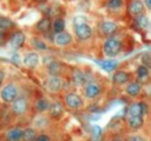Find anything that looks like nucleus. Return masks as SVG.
<instances>
[{
  "label": "nucleus",
  "mask_w": 151,
  "mask_h": 141,
  "mask_svg": "<svg viewBox=\"0 0 151 141\" xmlns=\"http://www.w3.org/2000/svg\"><path fill=\"white\" fill-rule=\"evenodd\" d=\"M122 48H123V43L120 39H118L117 36L107 38L103 45V52L107 58L117 56L122 52Z\"/></svg>",
  "instance_id": "nucleus-1"
},
{
  "label": "nucleus",
  "mask_w": 151,
  "mask_h": 141,
  "mask_svg": "<svg viewBox=\"0 0 151 141\" xmlns=\"http://www.w3.org/2000/svg\"><path fill=\"white\" fill-rule=\"evenodd\" d=\"M0 98L6 103H13L19 96H18V88L13 83H7L0 90Z\"/></svg>",
  "instance_id": "nucleus-2"
},
{
  "label": "nucleus",
  "mask_w": 151,
  "mask_h": 141,
  "mask_svg": "<svg viewBox=\"0 0 151 141\" xmlns=\"http://www.w3.org/2000/svg\"><path fill=\"white\" fill-rule=\"evenodd\" d=\"M145 5H144V1L142 0H131L129 6H127V12L129 14L136 19L138 16H142V15H145Z\"/></svg>",
  "instance_id": "nucleus-3"
},
{
  "label": "nucleus",
  "mask_w": 151,
  "mask_h": 141,
  "mask_svg": "<svg viewBox=\"0 0 151 141\" xmlns=\"http://www.w3.org/2000/svg\"><path fill=\"white\" fill-rule=\"evenodd\" d=\"M64 102L70 109H74V110L81 109L83 106H84L83 99L76 93H67L64 96Z\"/></svg>",
  "instance_id": "nucleus-4"
},
{
  "label": "nucleus",
  "mask_w": 151,
  "mask_h": 141,
  "mask_svg": "<svg viewBox=\"0 0 151 141\" xmlns=\"http://www.w3.org/2000/svg\"><path fill=\"white\" fill-rule=\"evenodd\" d=\"M99 31L103 35L107 36V38H111V36H114L119 28H118V25L113 21H109V20H105V21H101L99 24Z\"/></svg>",
  "instance_id": "nucleus-5"
},
{
  "label": "nucleus",
  "mask_w": 151,
  "mask_h": 141,
  "mask_svg": "<svg viewBox=\"0 0 151 141\" xmlns=\"http://www.w3.org/2000/svg\"><path fill=\"white\" fill-rule=\"evenodd\" d=\"M100 92H101V87L96 81H90L85 85L84 93H85V96L87 99H96L100 94Z\"/></svg>",
  "instance_id": "nucleus-6"
},
{
  "label": "nucleus",
  "mask_w": 151,
  "mask_h": 141,
  "mask_svg": "<svg viewBox=\"0 0 151 141\" xmlns=\"http://www.w3.org/2000/svg\"><path fill=\"white\" fill-rule=\"evenodd\" d=\"M28 109V101L24 96H19L13 103H12V112L15 115H22Z\"/></svg>",
  "instance_id": "nucleus-7"
},
{
  "label": "nucleus",
  "mask_w": 151,
  "mask_h": 141,
  "mask_svg": "<svg viewBox=\"0 0 151 141\" xmlns=\"http://www.w3.org/2000/svg\"><path fill=\"white\" fill-rule=\"evenodd\" d=\"M61 87H63V81L60 76H50L46 81V89L52 94L59 93Z\"/></svg>",
  "instance_id": "nucleus-8"
},
{
  "label": "nucleus",
  "mask_w": 151,
  "mask_h": 141,
  "mask_svg": "<svg viewBox=\"0 0 151 141\" xmlns=\"http://www.w3.org/2000/svg\"><path fill=\"white\" fill-rule=\"evenodd\" d=\"M25 40H26V36L24 34V32L21 31H15L11 38H9V45L12 46V48L14 49H20L24 43H25Z\"/></svg>",
  "instance_id": "nucleus-9"
},
{
  "label": "nucleus",
  "mask_w": 151,
  "mask_h": 141,
  "mask_svg": "<svg viewBox=\"0 0 151 141\" xmlns=\"http://www.w3.org/2000/svg\"><path fill=\"white\" fill-rule=\"evenodd\" d=\"M72 41H73L72 35L68 32H66V31L65 32H61L59 34H54L53 35V42L55 45H58V46H61V47L68 46Z\"/></svg>",
  "instance_id": "nucleus-10"
},
{
  "label": "nucleus",
  "mask_w": 151,
  "mask_h": 141,
  "mask_svg": "<svg viewBox=\"0 0 151 141\" xmlns=\"http://www.w3.org/2000/svg\"><path fill=\"white\" fill-rule=\"evenodd\" d=\"M74 32H76V35L79 40H88L93 34V31H92L91 26L87 25V24L83 25V26H79V27H76Z\"/></svg>",
  "instance_id": "nucleus-11"
},
{
  "label": "nucleus",
  "mask_w": 151,
  "mask_h": 141,
  "mask_svg": "<svg viewBox=\"0 0 151 141\" xmlns=\"http://www.w3.org/2000/svg\"><path fill=\"white\" fill-rule=\"evenodd\" d=\"M64 72V65L58 61V60H53L51 62H48L47 65V73L51 76H60V74Z\"/></svg>",
  "instance_id": "nucleus-12"
},
{
  "label": "nucleus",
  "mask_w": 151,
  "mask_h": 141,
  "mask_svg": "<svg viewBox=\"0 0 151 141\" xmlns=\"http://www.w3.org/2000/svg\"><path fill=\"white\" fill-rule=\"evenodd\" d=\"M22 63L27 68H35L39 65V55H38V53H35V52L27 53L22 59Z\"/></svg>",
  "instance_id": "nucleus-13"
},
{
  "label": "nucleus",
  "mask_w": 151,
  "mask_h": 141,
  "mask_svg": "<svg viewBox=\"0 0 151 141\" xmlns=\"http://www.w3.org/2000/svg\"><path fill=\"white\" fill-rule=\"evenodd\" d=\"M35 29L39 32V33H41V34H45V33H47L51 28H52V21H51V19L48 18V16H42L37 24H35Z\"/></svg>",
  "instance_id": "nucleus-14"
},
{
  "label": "nucleus",
  "mask_w": 151,
  "mask_h": 141,
  "mask_svg": "<svg viewBox=\"0 0 151 141\" xmlns=\"http://www.w3.org/2000/svg\"><path fill=\"white\" fill-rule=\"evenodd\" d=\"M131 75L125 70H117L112 76V82L114 85H125L130 81Z\"/></svg>",
  "instance_id": "nucleus-15"
},
{
  "label": "nucleus",
  "mask_w": 151,
  "mask_h": 141,
  "mask_svg": "<svg viewBox=\"0 0 151 141\" xmlns=\"http://www.w3.org/2000/svg\"><path fill=\"white\" fill-rule=\"evenodd\" d=\"M5 135H6L7 141H22L24 129H21L20 127H14V128L8 129Z\"/></svg>",
  "instance_id": "nucleus-16"
},
{
  "label": "nucleus",
  "mask_w": 151,
  "mask_h": 141,
  "mask_svg": "<svg viewBox=\"0 0 151 141\" xmlns=\"http://www.w3.org/2000/svg\"><path fill=\"white\" fill-rule=\"evenodd\" d=\"M145 103L143 102H134L132 105H130L129 107V116H142L145 112H146V108H145Z\"/></svg>",
  "instance_id": "nucleus-17"
},
{
  "label": "nucleus",
  "mask_w": 151,
  "mask_h": 141,
  "mask_svg": "<svg viewBox=\"0 0 151 141\" xmlns=\"http://www.w3.org/2000/svg\"><path fill=\"white\" fill-rule=\"evenodd\" d=\"M50 107H51V102L45 98L37 99L34 101V105H33L34 110L38 112V113H45V112H47L50 109Z\"/></svg>",
  "instance_id": "nucleus-18"
},
{
  "label": "nucleus",
  "mask_w": 151,
  "mask_h": 141,
  "mask_svg": "<svg viewBox=\"0 0 151 141\" xmlns=\"http://www.w3.org/2000/svg\"><path fill=\"white\" fill-rule=\"evenodd\" d=\"M48 113H50V116L52 119H60L64 114V107L61 103L59 102H52L51 103V107L48 109Z\"/></svg>",
  "instance_id": "nucleus-19"
},
{
  "label": "nucleus",
  "mask_w": 151,
  "mask_h": 141,
  "mask_svg": "<svg viewBox=\"0 0 151 141\" xmlns=\"http://www.w3.org/2000/svg\"><path fill=\"white\" fill-rule=\"evenodd\" d=\"M125 92L130 95V96H137L140 94L142 92V85L139 81H132L130 83H127L126 88H125Z\"/></svg>",
  "instance_id": "nucleus-20"
},
{
  "label": "nucleus",
  "mask_w": 151,
  "mask_h": 141,
  "mask_svg": "<svg viewBox=\"0 0 151 141\" xmlns=\"http://www.w3.org/2000/svg\"><path fill=\"white\" fill-rule=\"evenodd\" d=\"M14 27H15V24L9 18L0 15V32L7 33V32H11Z\"/></svg>",
  "instance_id": "nucleus-21"
},
{
  "label": "nucleus",
  "mask_w": 151,
  "mask_h": 141,
  "mask_svg": "<svg viewBox=\"0 0 151 141\" xmlns=\"http://www.w3.org/2000/svg\"><path fill=\"white\" fill-rule=\"evenodd\" d=\"M133 26L137 29H146V28H149V26H150L149 18L146 15H142V16H138V18L133 19Z\"/></svg>",
  "instance_id": "nucleus-22"
},
{
  "label": "nucleus",
  "mask_w": 151,
  "mask_h": 141,
  "mask_svg": "<svg viewBox=\"0 0 151 141\" xmlns=\"http://www.w3.org/2000/svg\"><path fill=\"white\" fill-rule=\"evenodd\" d=\"M143 123H144L143 116H129L127 118V125L131 129H134V130L139 129V128H142Z\"/></svg>",
  "instance_id": "nucleus-23"
},
{
  "label": "nucleus",
  "mask_w": 151,
  "mask_h": 141,
  "mask_svg": "<svg viewBox=\"0 0 151 141\" xmlns=\"http://www.w3.org/2000/svg\"><path fill=\"white\" fill-rule=\"evenodd\" d=\"M52 31L53 34H59L65 32V20L63 18H55L52 22Z\"/></svg>",
  "instance_id": "nucleus-24"
},
{
  "label": "nucleus",
  "mask_w": 151,
  "mask_h": 141,
  "mask_svg": "<svg viewBox=\"0 0 151 141\" xmlns=\"http://www.w3.org/2000/svg\"><path fill=\"white\" fill-rule=\"evenodd\" d=\"M98 65L106 72H112L118 67V62L116 60H103L98 61Z\"/></svg>",
  "instance_id": "nucleus-25"
},
{
  "label": "nucleus",
  "mask_w": 151,
  "mask_h": 141,
  "mask_svg": "<svg viewBox=\"0 0 151 141\" xmlns=\"http://www.w3.org/2000/svg\"><path fill=\"white\" fill-rule=\"evenodd\" d=\"M72 80H73V82H74L76 85L81 86V85H84V83L86 82V75H85L81 70L76 69V70H73V73H72ZM86 83H87V82H86Z\"/></svg>",
  "instance_id": "nucleus-26"
},
{
  "label": "nucleus",
  "mask_w": 151,
  "mask_h": 141,
  "mask_svg": "<svg viewBox=\"0 0 151 141\" xmlns=\"http://www.w3.org/2000/svg\"><path fill=\"white\" fill-rule=\"evenodd\" d=\"M38 137V133L34 128L28 127L24 129V135H22V141H35Z\"/></svg>",
  "instance_id": "nucleus-27"
},
{
  "label": "nucleus",
  "mask_w": 151,
  "mask_h": 141,
  "mask_svg": "<svg viewBox=\"0 0 151 141\" xmlns=\"http://www.w3.org/2000/svg\"><path fill=\"white\" fill-rule=\"evenodd\" d=\"M106 7H107V9H110L112 12L120 11L124 7V0H107Z\"/></svg>",
  "instance_id": "nucleus-28"
},
{
  "label": "nucleus",
  "mask_w": 151,
  "mask_h": 141,
  "mask_svg": "<svg viewBox=\"0 0 151 141\" xmlns=\"http://www.w3.org/2000/svg\"><path fill=\"white\" fill-rule=\"evenodd\" d=\"M150 74H151V72L149 70V68H147L146 66L139 65V66L137 67V76H138V79H139V82L147 80V78H149Z\"/></svg>",
  "instance_id": "nucleus-29"
},
{
  "label": "nucleus",
  "mask_w": 151,
  "mask_h": 141,
  "mask_svg": "<svg viewBox=\"0 0 151 141\" xmlns=\"http://www.w3.org/2000/svg\"><path fill=\"white\" fill-rule=\"evenodd\" d=\"M32 46L37 51H46L47 49V45L45 43V41H42L41 39L37 38V36H34L32 39Z\"/></svg>",
  "instance_id": "nucleus-30"
},
{
  "label": "nucleus",
  "mask_w": 151,
  "mask_h": 141,
  "mask_svg": "<svg viewBox=\"0 0 151 141\" xmlns=\"http://www.w3.org/2000/svg\"><path fill=\"white\" fill-rule=\"evenodd\" d=\"M87 24V19L83 15H77L74 19H73V26L74 28L76 27H79V26H83V25H86Z\"/></svg>",
  "instance_id": "nucleus-31"
},
{
  "label": "nucleus",
  "mask_w": 151,
  "mask_h": 141,
  "mask_svg": "<svg viewBox=\"0 0 151 141\" xmlns=\"http://www.w3.org/2000/svg\"><path fill=\"white\" fill-rule=\"evenodd\" d=\"M142 65L151 68V53H145L142 55Z\"/></svg>",
  "instance_id": "nucleus-32"
},
{
  "label": "nucleus",
  "mask_w": 151,
  "mask_h": 141,
  "mask_svg": "<svg viewBox=\"0 0 151 141\" xmlns=\"http://www.w3.org/2000/svg\"><path fill=\"white\" fill-rule=\"evenodd\" d=\"M35 141H51V139L47 134H39L38 137L35 139Z\"/></svg>",
  "instance_id": "nucleus-33"
},
{
  "label": "nucleus",
  "mask_w": 151,
  "mask_h": 141,
  "mask_svg": "<svg viewBox=\"0 0 151 141\" xmlns=\"http://www.w3.org/2000/svg\"><path fill=\"white\" fill-rule=\"evenodd\" d=\"M129 141H145V139L143 136H140V135H133V136L130 137Z\"/></svg>",
  "instance_id": "nucleus-34"
},
{
  "label": "nucleus",
  "mask_w": 151,
  "mask_h": 141,
  "mask_svg": "<svg viewBox=\"0 0 151 141\" xmlns=\"http://www.w3.org/2000/svg\"><path fill=\"white\" fill-rule=\"evenodd\" d=\"M5 42H6V33L0 32V46L5 45Z\"/></svg>",
  "instance_id": "nucleus-35"
},
{
  "label": "nucleus",
  "mask_w": 151,
  "mask_h": 141,
  "mask_svg": "<svg viewBox=\"0 0 151 141\" xmlns=\"http://www.w3.org/2000/svg\"><path fill=\"white\" fill-rule=\"evenodd\" d=\"M100 132H101V130H100V128H99L98 126H94V127H93V134H94L96 136H99V135H100Z\"/></svg>",
  "instance_id": "nucleus-36"
},
{
  "label": "nucleus",
  "mask_w": 151,
  "mask_h": 141,
  "mask_svg": "<svg viewBox=\"0 0 151 141\" xmlns=\"http://www.w3.org/2000/svg\"><path fill=\"white\" fill-rule=\"evenodd\" d=\"M143 1H144L145 7H146L149 11H151V0H143Z\"/></svg>",
  "instance_id": "nucleus-37"
},
{
  "label": "nucleus",
  "mask_w": 151,
  "mask_h": 141,
  "mask_svg": "<svg viewBox=\"0 0 151 141\" xmlns=\"http://www.w3.org/2000/svg\"><path fill=\"white\" fill-rule=\"evenodd\" d=\"M4 80H5V72L2 69H0V86L2 85Z\"/></svg>",
  "instance_id": "nucleus-38"
},
{
  "label": "nucleus",
  "mask_w": 151,
  "mask_h": 141,
  "mask_svg": "<svg viewBox=\"0 0 151 141\" xmlns=\"http://www.w3.org/2000/svg\"><path fill=\"white\" fill-rule=\"evenodd\" d=\"M35 2H38V4H44V2H46L47 0H34Z\"/></svg>",
  "instance_id": "nucleus-39"
},
{
  "label": "nucleus",
  "mask_w": 151,
  "mask_h": 141,
  "mask_svg": "<svg viewBox=\"0 0 151 141\" xmlns=\"http://www.w3.org/2000/svg\"><path fill=\"white\" fill-rule=\"evenodd\" d=\"M111 141H124L123 139H119V137H116V139H112Z\"/></svg>",
  "instance_id": "nucleus-40"
},
{
  "label": "nucleus",
  "mask_w": 151,
  "mask_h": 141,
  "mask_svg": "<svg viewBox=\"0 0 151 141\" xmlns=\"http://www.w3.org/2000/svg\"><path fill=\"white\" fill-rule=\"evenodd\" d=\"M91 141H98V140H97V139H94V140H91Z\"/></svg>",
  "instance_id": "nucleus-41"
}]
</instances>
